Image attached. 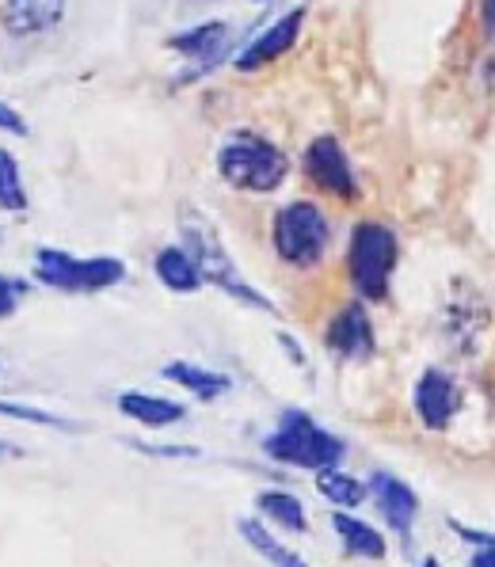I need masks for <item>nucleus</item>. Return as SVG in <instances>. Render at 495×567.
<instances>
[{"instance_id": "f257e3e1", "label": "nucleus", "mask_w": 495, "mask_h": 567, "mask_svg": "<svg viewBox=\"0 0 495 567\" xmlns=\"http://www.w3.org/2000/svg\"><path fill=\"white\" fill-rule=\"evenodd\" d=\"M179 233H184V244H187L184 251L190 256V264L198 267L203 282L217 286V290L229 293V298L240 305H251V309H259V312H275V301L267 298V293H259L256 286L240 275V267L233 264V256L221 244V233L214 229V221L203 209H195V206L179 209Z\"/></svg>"}, {"instance_id": "f03ea898", "label": "nucleus", "mask_w": 495, "mask_h": 567, "mask_svg": "<svg viewBox=\"0 0 495 567\" xmlns=\"http://www.w3.org/2000/svg\"><path fill=\"white\" fill-rule=\"evenodd\" d=\"M217 176L237 190L271 195L290 176V161H286V153L275 142L251 134V130H237L217 150Z\"/></svg>"}, {"instance_id": "7ed1b4c3", "label": "nucleus", "mask_w": 495, "mask_h": 567, "mask_svg": "<svg viewBox=\"0 0 495 567\" xmlns=\"http://www.w3.org/2000/svg\"><path fill=\"white\" fill-rule=\"evenodd\" d=\"M264 453L275 457L279 465H293V468H312V473H324V468H340L347 446L336 439L332 431L317 423L306 412H282L275 434H267Z\"/></svg>"}, {"instance_id": "20e7f679", "label": "nucleus", "mask_w": 495, "mask_h": 567, "mask_svg": "<svg viewBox=\"0 0 495 567\" xmlns=\"http://www.w3.org/2000/svg\"><path fill=\"white\" fill-rule=\"evenodd\" d=\"M396 259H401V244L396 233L381 221H359L351 233V248H347V275L359 298L385 301L389 282H393Z\"/></svg>"}, {"instance_id": "39448f33", "label": "nucleus", "mask_w": 495, "mask_h": 567, "mask_svg": "<svg viewBox=\"0 0 495 567\" xmlns=\"http://www.w3.org/2000/svg\"><path fill=\"white\" fill-rule=\"evenodd\" d=\"M271 240L282 264L309 270L324 259L328 240H332V225H328V214L317 203L298 198V203H286L279 214H275Z\"/></svg>"}, {"instance_id": "423d86ee", "label": "nucleus", "mask_w": 495, "mask_h": 567, "mask_svg": "<svg viewBox=\"0 0 495 567\" xmlns=\"http://www.w3.org/2000/svg\"><path fill=\"white\" fill-rule=\"evenodd\" d=\"M34 275H39V282L65 293H100L123 282L126 264L115 256L76 259L62 248H39L34 251Z\"/></svg>"}, {"instance_id": "0eeeda50", "label": "nucleus", "mask_w": 495, "mask_h": 567, "mask_svg": "<svg viewBox=\"0 0 495 567\" xmlns=\"http://www.w3.org/2000/svg\"><path fill=\"white\" fill-rule=\"evenodd\" d=\"M306 176L317 183L320 190L343 198V203H354L359 198V179H354V168L347 161L343 145L336 142L332 134H320L309 142L306 150Z\"/></svg>"}, {"instance_id": "6e6552de", "label": "nucleus", "mask_w": 495, "mask_h": 567, "mask_svg": "<svg viewBox=\"0 0 495 567\" xmlns=\"http://www.w3.org/2000/svg\"><path fill=\"white\" fill-rule=\"evenodd\" d=\"M412 404L427 431H446L450 419H454L457 408H462V389H457V381L450 378L446 370H427L420 381H415Z\"/></svg>"}, {"instance_id": "1a4fd4ad", "label": "nucleus", "mask_w": 495, "mask_h": 567, "mask_svg": "<svg viewBox=\"0 0 495 567\" xmlns=\"http://www.w3.org/2000/svg\"><path fill=\"white\" fill-rule=\"evenodd\" d=\"M324 343H328V351H336L340 359H351V362L370 359L373 347H378V336H373L370 312L362 309L359 301L343 305V309L332 317L328 331H324Z\"/></svg>"}, {"instance_id": "9d476101", "label": "nucleus", "mask_w": 495, "mask_h": 567, "mask_svg": "<svg viewBox=\"0 0 495 567\" xmlns=\"http://www.w3.org/2000/svg\"><path fill=\"white\" fill-rule=\"evenodd\" d=\"M301 23H306V8H293V12H286L282 20H275L267 31H259L256 39H251L248 47L237 54V69H240V73H256V69L279 61L286 50L298 42Z\"/></svg>"}, {"instance_id": "9b49d317", "label": "nucleus", "mask_w": 495, "mask_h": 567, "mask_svg": "<svg viewBox=\"0 0 495 567\" xmlns=\"http://www.w3.org/2000/svg\"><path fill=\"white\" fill-rule=\"evenodd\" d=\"M367 492L373 495V503H378L381 518L393 526V534H401V537L412 534V522H415V514H420V495H415L401 476L373 473Z\"/></svg>"}, {"instance_id": "f8f14e48", "label": "nucleus", "mask_w": 495, "mask_h": 567, "mask_svg": "<svg viewBox=\"0 0 495 567\" xmlns=\"http://www.w3.org/2000/svg\"><path fill=\"white\" fill-rule=\"evenodd\" d=\"M168 47L195 61V69L184 76V81H195V76L210 73L217 61L225 58V50H229V23L214 20V23H203V28H190L184 34H176V39H168Z\"/></svg>"}, {"instance_id": "ddd939ff", "label": "nucleus", "mask_w": 495, "mask_h": 567, "mask_svg": "<svg viewBox=\"0 0 495 567\" xmlns=\"http://www.w3.org/2000/svg\"><path fill=\"white\" fill-rule=\"evenodd\" d=\"M65 16V0H4L0 4V23H4L8 34H20V39H31V34H47L62 23Z\"/></svg>"}, {"instance_id": "4468645a", "label": "nucleus", "mask_w": 495, "mask_h": 567, "mask_svg": "<svg viewBox=\"0 0 495 567\" xmlns=\"http://www.w3.org/2000/svg\"><path fill=\"white\" fill-rule=\"evenodd\" d=\"M118 412L126 419H134V423L149 426V431H164V426L179 423V419L187 415V408L176 404V400L149 396V392H123V396H118Z\"/></svg>"}, {"instance_id": "2eb2a0df", "label": "nucleus", "mask_w": 495, "mask_h": 567, "mask_svg": "<svg viewBox=\"0 0 495 567\" xmlns=\"http://www.w3.org/2000/svg\"><path fill=\"white\" fill-rule=\"evenodd\" d=\"M332 526L343 540L347 556H359V560H385V537H381L373 526H367V522L351 518L347 511H336Z\"/></svg>"}, {"instance_id": "dca6fc26", "label": "nucleus", "mask_w": 495, "mask_h": 567, "mask_svg": "<svg viewBox=\"0 0 495 567\" xmlns=\"http://www.w3.org/2000/svg\"><path fill=\"white\" fill-rule=\"evenodd\" d=\"M164 378L176 381L179 389H187L190 396H198V400H217L221 392H229V378H225V373H214L195 362H168L164 365Z\"/></svg>"}, {"instance_id": "f3484780", "label": "nucleus", "mask_w": 495, "mask_h": 567, "mask_svg": "<svg viewBox=\"0 0 495 567\" xmlns=\"http://www.w3.org/2000/svg\"><path fill=\"white\" fill-rule=\"evenodd\" d=\"M153 270L172 293H195L198 286H203L198 267L190 264V256L184 248H161V251H156V259H153Z\"/></svg>"}, {"instance_id": "a211bd4d", "label": "nucleus", "mask_w": 495, "mask_h": 567, "mask_svg": "<svg viewBox=\"0 0 495 567\" xmlns=\"http://www.w3.org/2000/svg\"><path fill=\"white\" fill-rule=\"evenodd\" d=\"M237 526H240V537H245L267 564H275V567H309L298 553H290V548H286L282 540L271 534V529L259 526L256 518H240Z\"/></svg>"}, {"instance_id": "6ab92c4d", "label": "nucleus", "mask_w": 495, "mask_h": 567, "mask_svg": "<svg viewBox=\"0 0 495 567\" xmlns=\"http://www.w3.org/2000/svg\"><path fill=\"white\" fill-rule=\"evenodd\" d=\"M256 507L259 514H267L275 526H286V529H293V534H306L309 529V514L301 507L298 495H290V492H259Z\"/></svg>"}, {"instance_id": "aec40b11", "label": "nucleus", "mask_w": 495, "mask_h": 567, "mask_svg": "<svg viewBox=\"0 0 495 567\" xmlns=\"http://www.w3.org/2000/svg\"><path fill=\"white\" fill-rule=\"evenodd\" d=\"M317 492L324 495L328 503L343 507V511L359 507V503L370 495L367 484H362V480H354V476H347L343 468H324V473H317Z\"/></svg>"}, {"instance_id": "412c9836", "label": "nucleus", "mask_w": 495, "mask_h": 567, "mask_svg": "<svg viewBox=\"0 0 495 567\" xmlns=\"http://www.w3.org/2000/svg\"><path fill=\"white\" fill-rule=\"evenodd\" d=\"M0 209H8V214H23L28 209L20 164H16V156L8 150H0Z\"/></svg>"}, {"instance_id": "4be33fe9", "label": "nucleus", "mask_w": 495, "mask_h": 567, "mask_svg": "<svg viewBox=\"0 0 495 567\" xmlns=\"http://www.w3.org/2000/svg\"><path fill=\"white\" fill-rule=\"evenodd\" d=\"M0 415L4 419H23V423H39V426H58V431H69L65 419L50 415V412H39V408H28V404H8L0 400Z\"/></svg>"}, {"instance_id": "5701e85b", "label": "nucleus", "mask_w": 495, "mask_h": 567, "mask_svg": "<svg viewBox=\"0 0 495 567\" xmlns=\"http://www.w3.org/2000/svg\"><path fill=\"white\" fill-rule=\"evenodd\" d=\"M23 293H28V282H20V278H8L0 275V320L12 317L16 305L23 301Z\"/></svg>"}, {"instance_id": "b1692460", "label": "nucleus", "mask_w": 495, "mask_h": 567, "mask_svg": "<svg viewBox=\"0 0 495 567\" xmlns=\"http://www.w3.org/2000/svg\"><path fill=\"white\" fill-rule=\"evenodd\" d=\"M446 526L454 529V534L462 537V540H468V545H473V548H492V553H495V534H488V529L465 526V522H457V518H450Z\"/></svg>"}, {"instance_id": "393cba45", "label": "nucleus", "mask_w": 495, "mask_h": 567, "mask_svg": "<svg viewBox=\"0 0 495 567\" xmlns=\"http://www.w3.org/2000/svg\"><path fill=\"white\" fill-rule=\"evenodd\" d=\"M0 130H4V134H16V137H28L31 134L28 122H23V115L8 107V103H0Z\"/></svg>"}, {"instance_id": "a878e982", "label": "nucleus", "mask_w": 495, "mask_h": 567, "mask_svg": "<svg viewBox=\"0 0 495 567\" xmlns=\"http://www.w3.org/2000/svg\"><path fill=\"white\" fill-rule=\"evenodd\" d=\"M481 23H484V31L495 39V0H481Z\"/></svg>"}, {"instance_id": "bb28decb", "label": "nucleus", "mask_w": 495, "mask_h": 567, "mask_svg": "<svg viewBox=\"0 0 495 567\" xmlns=\"http://www.w3.org/2000/svg\"><path fill=\"white\" fill-rule=\"evenodd\" d=\"M468 567H495V553H492V548H476Z\"/></svg>"}, {"instance_id": "cd10ccee", "label": "nucleus", "mask_w": 495, "mask_h": 567, "mask_svg": "<svg viewBox=\"0 0 495 567\" xmlns=\"http://www.w3.org/2000/svg\"><path fill=\"white\" fill-rule=\"evenodd\" d=\"M420 567H442V564H439V560H434V556H427V560H423Z\"/></svg>"}, {"instance_id": "c85d7f7f", "label": "nucleus", "mask_w": 495, "mask_h": 567, "mask_svg": "<svg viewBox=\"0 0 495 567\" xmlns=\"http://www.w3.org/2000/svg\"><path fill=\"white\" fill-rule=\"evenodd\" d=\"M256 4H264V0H256Z\"/></svg>"}]
</instances>
